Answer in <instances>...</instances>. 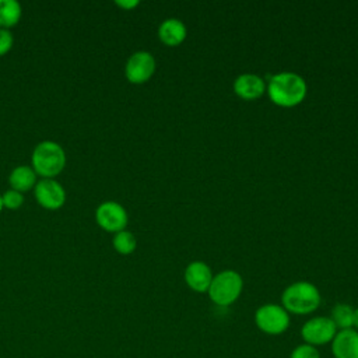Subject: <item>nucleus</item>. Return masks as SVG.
Here are the masks:
<instances>
[{
    "label": "nucleus",
    "instance_id": "obj_20",
    "mask_svg": "<svg viewBox=\"0 0 358 358\" xmlns=\"http://www.w3.org/2000/svg\"><path fill=\"white\" fill-rule=\"evenodd\" d=\"M13 42H14V38L11 32L6 28H0V56L7 53L11 49Z\"/></svg>",
    "mask_w": 358,
    "mask_h": 358
},
{
    "label": "nucleus",
    "instance_id": "obj_15",
    "mask_svg": "<svg viewBox=\"0 0 358 358\" xmlns=\"http://www.w3.org/2000/svg\"><path fill=\"white\" fill-rule=\"evenodd\" d=\"M337 330L352 329V317H354V308L350 303L338 302L331 308L329 315Z\"/></svg>",
    "mask_w": 358,
    "mask_h": 358
},
{
    "label": "nucleus",
    "instance_id": "obj_21",
    "mask_svg": "<svg viewBox=\"0 0 358 358\" xmlns=\"http://www.w3.org/2000/svg\"><path fill=\"white\" fill-rule=\"evenodd\" d=\"M116 4L123 8H131V7H136L138 4V1L137 0H116Z\"/></svg>",
    "mask_w": 358,
    "mask_h": 358
},
{
    "label": "nucleus",
    "instance_id": "obj_2",
    "mask_svg": "<svg viewBox=\"0 0 358 358\" xmlns=\"http://www.w3.org/2000/svg\"><path fill=\"white\" fill-rule=\"evenodd\" d=\"M320 303V291L309 281H295L289 284L281 294V306L289 315H310L317 310Z\"/></svg>",
    "mask_w": 358,
    "mask_h": 358
},
{
    "label": "nucleus",
    "instance_id": "obj_1",
    "mask_svg": "<svg viewBox=\"0 0 358 358\" xmlns=\"http://www.w3.org/2000/svg\"><path fill=\"white\" fill-rule=\"evenodd\" d=\"M266 87L270 101L281 108H294L299 105L308 92V85L303 77L292 71H281L271 76Z\"/></svg>",
    "mask_w": 358,
    "mask_h": 358
},
{
    "label": "nucleus",
    "instance_id": "obj_17",
    "mask_svg": "<svg viewBox=\"0 0 358 358\" xmlns=\"http://www.w3.org/2000/svg\"><path fill=\"white\" fill-rule=\"evenodd\" d=\"M112 243H113V248L122 255H129V253L134 252V249L137 246V241H136L134 235L126 229L116 232Z\"/></svg>",
    "mask_w": 358,
    "mask_h": 358
},
{
    "label": "nucleus",
    "instance_id": "obj_19",
    "mask_svg": "<svg viewBox=\"0 0 358 358\" xmlns=\"http://www.w3.org/2000/svg\"><path fill=\"white\" fill-rule=\"evenodd\" d=\"M3 199V206L8 207V208H17L22 204L24 201V196L21 192H17L14 189H10L7 192H4V194L1 196Z\"/></svg>",
    "mask_w": 358,
    "mask_h": 358
},
{
    "label": "nucleus",
    "instance_id": "obj_18",
    "mask_svg": "<svg viewBox=\"0 0 358 358\" xmlns=\"http://www.w3.org/2000/svg\"><path fill=\"white\" fill-rule=\"evenodd\" d=\"M288 358H322V357H320L319 348L301 343L291 350Z\"/></svg>",
    "mask_w": 358,
    "mask_h": 358
},
{
    "label": "nucleus",
    "instance_id": "obj_5",
    "mask_svg": "<svg viewBox=\"0 0 358 358\" xmlns=\"http://www.w3.org/2000/svg\"><path fill=\"white\" fill-rule=\"evenodd\" d=\"M256 327L267 336H281L291 324V315L281 303H263L255 312Z\"/></svg>",
    "mask_w": 358,
    "mask_h": 358
},
{
    "label": "nucleus",
    "instance_id": "obj_12",
    "mask_svg": "<svg viewBox=\"0 0 358 358\" xmlns=\"http://www.w3.org/2000/svg\"><path fill=\"white\" fill-rule=\"evenodd\" d=\"M330 351L334 358H358V331L338 330L330 343Z\"/></svg>",
    "mask_w": 358,
    "mask_h": 358
},
{
    "label": "nucleus",
    "instance_id": "obj_4",
    "mask_svg": "<svg viewBox=\"0 0 358 358\" xmlns=\"http://www.w3.org/2000/svg\"><path fill=\"white\" fill-rule=\"evenodd\" d=\"M34 171L43 178H52L62 172L66 165V152L63 147L50 140L41 141L32 152Z\"/></svg>",
    "mask_w": 358,
    "mask_h": 358
},
{
    "label": "nucleus",
    "instance_id": "obj_8",
    "mask_svg": "<svg viewBox=\"0 0 358 358\" xmlns=\"http://www.w3.org/2000/svg\"><path fill=\"white\" fill-rule=\"evenodd\" d=\"M96 222L101 228L110 231V232H119L124 229L127 224V213L122 204L117 201H103L96 207L95 211Z\"/></svg>",
    "mask_w": 358,
    "mask_h": 358
},
{
    "label": "nucleus",
    "instance_id": "obj_10",
    "mask_svg": "<svg viewBox=\"0 0 358 358\" xmlns=\"http://www.w3.org/2000/svg\"><path fill=\"white\" fill-rule=\"evenodd\" d=\"M213 273L211 268L207 263L196 260L187 264V267L185 268L183 273V278L186 285L199 294H204L208 291V287L211 284L213 280Z\"/></svg>",
    "mask_w": 358,
    "mask_h": 358
},
{
    "label": "nucleus",
    "instance_id": "obj_3",
    "mask_svg": "<svg viewBox=\"0 0 358 358\" xmlns=\"http://www.w3.org/2000/svg\"><path fill=\"white\" fill-rule=\"evenodd\" d=\"M243 289V278L235 270H222L217 273L208 287V298L217 306L227 308L238 301Z\"/></svg>",
    "mask_w": 358,
    "mask_h": 358
},
{
    "label": "nucleus",
    "instance_id": "obj_16",
    "mask_svg": "<svg viewBox=\"0 0 358 358\" xmlns=\"http://www.w3.org/2000/svg\"><path fill=\"white\" fill-rule=\"evenodd\" d=\"M22 10L17 0H0V28H8L18 22Z\"/></svg>",
    "mask_w": 358,
    "mask_h": 358
},
{
    "label": "nucleus",
    "instance_id": "obj_14",
    "mask_svg": "<svg viewBox=\"0 0 358 358\" xmlns=\"http://www.w3.org/2000/svg\"><path fill=\"white\" fill-rule=\"evenodd\" d=\"M11 187L17 192H27L34 185H36V172L28 165L15 166L8 178Z\"/></svg>",
    "mask_w": 358,
    "mask_h": 358
},
{
    "label": "nucleus",
    "instance_id": "obj_13",
    "mask_svg": "<svg viewBox=\"0 0 358 358\" xmlns=\"http://www.w3.org/2000/svg\"><path fill=\"white\" fill-rule=\"evenodd\" d=\"M187 35L186 25L178 18H166L158 27V38L166 46L180 45Z\"/></svg>",
    "mask_w": 358,
    "mask_h": 358
},
{
    "label": "nucleus",
    "instance_id": "obj_22",
    "mask_svg": "<svg viewBox=\"0 0 358 358\" xmlns=\"http://www.w3.org/2000/svg\"><path fill=\"white\" fill-rule=\"evenodd\" d=\"M352 329L358 331V306L354 308V317H352Z\"/></svg>",
    "mask_w": 358,
    "mask_h": 358
},
{
    "label": "nucleus",
    "instance_id": "obj_7",
    "mask_svg": "<svg viewBox=\"0 0 358 358\" xmlns=\"http://www.w3.org/2000/svg\"><path fill=\"white\" fill-rule=\"evenodd\" d=\"M155 67V59L150 52L137 50L127 59L124 74L130 83L143 84L152 77Z\"/></svg>",
    "mask_w": 358,
    "mask_h": 358
},
{
    "label": "nucleus",
    "instance_id": "obj_23",
    "mask_svg": "<svg viewBox=\"0 0 358 358\" xmlns=\"http://www.w3.org/2000/svg\"><path fill=\"white\" fill-rule=\"evenodd\" d=\"M1 208H3V199H1V196H0V211H1Z\"/></svg>",
    "mask_w": 358,
    "mask_h": 358
},
{
    "label": "nucleus",
    "instance_id": "obj_9",
    "mask_svg": "<svg viewBox=\"0 0 358 358\" xmlns=\"http://www.w3.org/2000/svg\"><path fill=\"white\" fill-rule=\"evenodd\" d=\"M35 197L41 206L46 208H59L64 204L66 192L63 186L55 179L45 178L35 185Z\"/></svg>",
    "mask_w": 358,
    "mask_h": 358
},
{
    "label": "nucleus",
    "instance_id": "obj_6",
    "mask_svg": "<svg viewBox=\"0 0 358 358\" xmlns=\"http://www.w3.org/2000/svg\"><path fill=\"white\" fill-rule=\"evenodd\" d=\"M337 331H338L337 327L334 326V323L329 316L319 315L305 320L303 324L301 326L299 334H301L302 343L319 348L330 344Z\"/></svg>",
    "mask_w": 358,
    "mask_h": 358
},
{
    "label": "nucleus",
    "instance_id": "obj_11",
    "mask_svg": "<svg viewBox=\"0 0 358 358\" xmlns=\"http://www.w3.org/2000/svg\"><path fill=\"white\" fill-rule=\"evenodd\" d=\"M266 88L264 80L253 73H243L234 81L235 94L245 101L259 99L266 92Z\"/></svg>",
    "mask_w": 358,
    "mask_h": 358
}]
</instances>
